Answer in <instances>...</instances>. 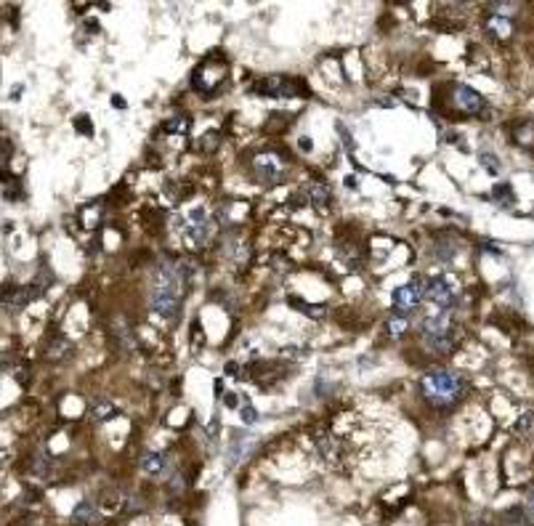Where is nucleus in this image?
<instances>
[{
    "instance_id": "nucleus-1",
    "label": "nucleus",
    "mask_w": 534,
    "mask_h": 526,
    "mask_svg": "<svg viewBox=\"0 0 534 526\" xmlns=\"http://www.w3.org/2000/svg\"><path fill=\"white\" fill-rule=\"evenodd\" d=\"M184 279L187 266H175L171 261H160L152 282L149 309L165 322H175L181 316V298H184Z\"/></svg>"
},
{
    "instance_id": "nucleus-2",
    "label": "nucleus",
    "mask_w": 534,
    "mask_h": 526,
    "mask_svg": "<svg viewBox=\"0 0 534 526\" xmlns=\"http://www.w3.org/2000/svg\"><path fill=\"white\" fill-rule=\"evenodd\" d=\"M420 393L431 407L436 409H449L454 407L463 393H466V380L460 378L457 372L452 370H433V372H426L420 378Z\"/></svg>"
},
{
    "instance_id": "nucleus-3",
    "label": "nucleus",
    "mask_w": 534,
    "mask_h": 526,
    "mask_svg": "<svg viewBox=\"0 0 534 526\" xmlns=\"http://www.w3.org/2000/svg\"><path fill=\"white\" fill-rule=\"evenodd\" d=\"M420 298H426V277H417L414 282L401 284L394 290V314L396 316H407L417 309Z\"/></svg>"
},
{
    "instance_id": "nucleus-4",
    "label": "nucleus",
    "mask_w": 534,
    "mask_h": 526,
    "mask_svg": "<svg viewBox=\"0 0 534 526\" xmlns=\"http://www.w3.org/2000/svg\"><path fill=\"white\" fill-rule=\"evenodd\" d=\"M301 82L293 80V78H282V75H271V78H264L253 85V94L258 96H274V98H293V96H303L306 91L298 88Z\"/></svg>"
},
{
    "instance_id": "nucleus-5",
    "label": "nucleus",
    "mask_w": 534,
    "mask_h": 526,
    "mask_svg": "<svg viewBox=\"0 0 534 526\" xmlns=\"http://www.w3.org/2000/svg\"><path fill=\"white\" fill-rule=\"evenodd\" d=\"M426 300H431L439 311H449L457 303V293L447 279H441V277L428 279L426 277Z\"/></svg>"
},
{
    "instance_id": "nucleus-6",
    "label": "nucleus",
    "mask_w": 534,
    "mask_h": 526,
    "mask_svg": "<svg viewBox=\"0 0 534 526\" xmlns=\"http://www.w3.org/2000/svg\"><path fill=\"white\" fill-rule=\"evenodd\" d=\"M452 91V104L463 115H481L484 109H486V101H484V96L479 91H473L470 85H452L449 88Z\"/></svg>"
},
{
    "instance_id": "nucleus-7",
    "label": "nucleus",
    "mask_w": 534,
    "mask_h": 526,
    "mask_svg": "<svg viewBox=\"0 0 534 526\" xmlns=\"http://www.w3.org/2000/svg\"><path fill=\"white\" fill-rule=\"evenodd\" d=\"M253 173L261 184H277L282 178V162L274 152H264L253 157Z\"/></svg>"
},
{
    "instance_id": "nucleus-8",
    "label": "nucleus",
    "mask_w": 534,
    "mask_h": 526,
    "mask_svg": "<svg viewBox=\"0 0 534 526\" xmlns=\"http://www.w3.org/2000/svg\"><path fill=\"white\" fill-rule=\"evenodd\" d=\"M420 330H423V335L428 337H447L452 335V319H449V311H436V314H431L423 319L420 324Z\"/></svg>"
},
{
    "instance_id": "nucleus-9",
    "label": "nucleus",
    "mask_w": 534,
    "mask_h": 526,
    "mask_svg": "<svg viewBox=\"0 0 534 526\" xmlns=\"http://www.w3.org/2000/svg\"><path fill=\"white\" fill-rule=\"evenodd\" d=\"M141 468H144V473H149V476H162V473L168 471V455H165V452H157V449H147V452L141 455Z\"/></svg>"
},
{
    "instance_id": "nucleus-10",
    "label": "nucleus",
    "mask_w": 534,
    "mask_h": 526,
    "mask_svg": "<svg viewBox=\"0 0 534 526\" xmlns=\"http://www.w3.org/2000/svg\"><path fill=\"white\" fill-rule=\"evenodd\" d=\"M99 518H101V513H99V508H96L91 499H82L80 505L75 508V513H72L75 526H96Z\"/></svg>"
},
{
    "instance_id": "nucleus-11",
    "label": "nucleus",
    "mask_w": 534,
    "mask_h": 526,
    "mask_svg": "<svg viewBox=\"0 0 534 526\" xmlns=\"http://www.w3.org/2000/svg\"><path fill=\"white\" fill-rule=\"evenodd\" d=\"M45 353H48L51 362H64V359H69V353H72V343H69L67 337H54V340L48 343Z\"/></svg>"
},
{
    "instance_id": "nucleus-12",
    "label": "nucleus",
    "mask_w": 534,
    "mask_h": 526,
    "mask_svg": "<svg viewBox=\"0 0 534 526\" xmlns=\"http://www.w3.org/2000/svg\"><path fill=\"white\" fill-rule=\"evenodd\" d=\"M189 128H192V117H189V115H175V117L165 120V125H162L165 133H173V136L189 133Z\"/></svg>"
},
{
    "instance_id": "nucleus-13",
    "label": "nucleus",
    "mask_w": 534,
    "mask_h": 526,
    "mask_svg": "<svg viewBox=\"0 0 534 526\" xmlns=\"http://www.w3.org/2000/svg\"><path fill=\"white\" fill-rule=\"evenodd\" d=\"M245 441H247V433H234V439H231V446H229V452H226V468H234L237 465V460L242 458V446H245Z\"/></svg>"
},
{
    "instance_id": "nucleus-14",
    "label": "nucleus",
    "mask_w": 534,
    "mask_h": 526,
    "mask_svg": "<svg viewBox=\"0 0 534 526\" xmlns=\"http://www.w3.org/2000/svg\"><path fill=\"white\" fill-rule=\"evenodd\" d=\"M486 32H492L494 38L505 41L507 35H510V19H507V16H489V22H486Z\"/></svg>"
},
{
    "instance_id": "nucleus-15",
    "label": "nucleus",
    "mask_w": 534,
    "mask_h": 526,
    "mask_svg": "<svg viewBox=\"0 0 534 526\" xmlns=\"http://www.w3.org/2000/svg\"><path fill=\"white\" fill-rule=\"evenodd\" d=\"M308 200H311L314 207L324 210V207L330 205V189H327L324 184H314V187H311V194H308Z\"/></svg>"
},
{
    "instance_id": "nucleus-16",
    "label": "nucleus",
    "mask_w": 534,
    "mask_h": 526,
    "mask_svg": "<svg viewBox=\"0 0 534 526\" xmlns=\"http://www.w3.org/2000/svg\"><path fill=\"white\" fill-rule=\"evenodd\" d=\"M115 335H117V343L125 346V349H134L136 346V335L131 333L128 322H115Z\"/></svg>"
},
{
    "instance_id": "nucleus-17",
    "label": "nucleus",
    "mask_w": 534,
    "mask_h": 526,
    "mask_svg": "<svg viewBox=\"0 0 534 526\" xmlns=\"http://www.w3.org/2000/svg\"><path fill=\"white\" fill-rule=\"evenodd\" d=\"M428 346L436 351V353H444V356H447V353H452L457 343H454L452 335H447V337H428Z\"/></svg>"
},
{
    "instance_id": "nucleus-18",
    "label": "nucleus",
    "mask_w": 534,
    "mask_h": 526,
    "mask_svg": "<svg viewBox=\"0 0 534 526\" xmlns=\"http://www.w3.org/2000/svg\"><path fill=\"white\" fill-rule=\"evenodd\" d=\"M407 327H410V322H407V316H396V314H394V316L388 319V333H391L394 337H396V335H404V333H407Z\"/></svg>"
},
{
    "instance_id": "nucleus-19",
    "label": "nucleus",
    "mask_w": 534,
    "mask_h": 526,
    "mask_svg": "<svg viewBox=\"0 0 534 526\" xmlns=\"http://www.w3.org/2000/svg\"><path fill=\"white\" fill-rule=\"evenodd\" d=\"M115 415V407L109 404V402H96L94 404V418L96 420H109Z\"/></svg>"
},
{
    "instance_id": "nucleus-20",
    "label": "nucleus",
    "mask_w": 534,
    "mask_h": 526,
    "mask_svg": "<svg viewBox=\"0 0 534 526\" xmlns=\"http://www.w3.org/2000/svg\"><path fill=\"white\" fill-rule=\"evenodd\" d=\"M75 128L85 136H94V125H91V117H88V115H80V117L75 120Z\"/></svg>"
},
{
    "instance_id": "nucleus-21",
    "label": "nucleus",
    "mask_w": 534,
    "mask_h": 526,
    "mask_svg": "<svg viewBox=\"0 0 534 526\" xmlns=\"http://www.w3.org/2000/svg\"><path fill=\"white\" fill-rule=\"evenodd\" d=\"M290 306H295V309H301V311H306V314H311V316H322V314H324V309H314V306H303L301 300H290Z\"/></svg>"
},
{
    "instance_id": "nucleus-22",
    "label": "nucleus",
    "mask_w": 534,
    "mask_h": 526,
    "mask_svg": "<svg viewBox=\"0 0 534 526\" xmlns=\"http://www.w3.org/2000/svg\"><path fill=\"white\" fill-rule=\"evenodd\" d=\"M481 165H486L492 173H500V162L494 160L492 154H481Z\"/></svg>"
},
{
    "instance_id": "nucleus-23",
    "label": "nucleus",
    "mask_w": 534,
    "mask_h": 526,
    "mask_svg": "<svg viewBox=\"0 0 534 526\" xmlns=\"http://www.w3.org/2000/svg\"><path fill=\"white\" fill-rule=\"evenodd\" d=\"M255 420H258V412H255L250 404H245V409H242V423H247V425H250V423H255Z\"/></svg>"
},
{
    "instance_id": "nucleus-24",
    "label": "nucleus",
    "mask_w": 534,
    "mask_h": 526,
    "mask_svg": "<svg viewBox=\"0 0 534 526\" xmlns=\"http://www.w3.org/2000/svg\"><path fill=\"white\" fill-rule=\"evenodd\" d=\"M335 125H338V131H340V138L346 141L348 147H354V144H351V136H348V128H346V125H343V122H335Z\"/></svg>"
},
{
    "instance_id": "nucleus-25",
    "label": "nucleus",
    "mask_w": 534,
    "mask_h": 526,
    "mask_svg": "<svg viewBox=\"0 0 534 526\" xmlns=\"http://www.w3.org/2000/svg\"><path fill=\"white\" fill-rule=\"evenodd\" d=\"M224 402H226V407L237 409V402H240V399H237V393H226V396H224Z\"/></svg>"
},
{
    "instance_id": "nucleus-26",
    "label": "nucleus",
    "mask_w": 534,
    "mask_h": 526,
    "mask_svg": "<svg viewBox=\"0 0 534 526\" xmlns=\"http://www.w3.org/2000/svg\"><path fill=\"white\" fill-rule=\"evenodd\" d=\"M224 372H226V375H231V378H234V375H237V362H229L226 370H224Z\"/></svg>"
},
{
    "instance_id": "nucleus-27",
    "label": "nucleus",
    "mask_w": 534,
    "mask_h": 526,
    "mask_svg": "<svg viewBox=\"0 0 534 526\" xmlns=\"http://www.w3.org/2000/svg\"><path fill=\"white\" fill-rule=\"evenodd\" d=\"M112 104H115V107H120V109L128 107V104H125V98H120V96H112Z\"/></svg>"
},
{
    "instance_id": "nucleus-28",
    "label": "nucleus",
    "mask_w": 534,
    "mask_h": 526,
    "mask_svg": "<svg viewBox=\"0 0 534 526\" xmlns=\"http://www.w3.org/2000/svg\"><path fill=\"white\" fill-rule=\"evenodd\" d=\"M532 511H534V495H532Z\"/></svg>"
}]
</instances>
